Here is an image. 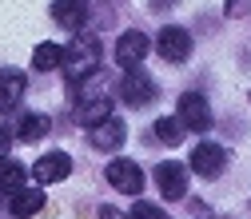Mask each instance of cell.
I'll return each instance as SVG.
<instances>
[{
    "label": "cell",
    "mask_w": 251,
    "mask_h": 219,
    "mask_svg": "<svg viewBox=\"0 0 251 219\" xmlns=\"http://www.w3.org/2000/svg\"><path fill=\"white\" fill-rule=\"evenodd\" d=\"M64 72H68V88L72 84H84L88 76H96V68H100V40L92 36V32H76L72 36V44L64 48Z\"/></svg>",
    "instance_id": "obj_1"
},
{
    "label": "cell",
    "mask_w": 251,
    "mask_h": 219,
    "mask_svg": "<svg viewBox=\"0 0 251 219\" xmlns=\"http://www.w3.org/2000/svg\"><path fill=\"white\" fill-rule=\"evenodd\" d=\"M176 120L183 123V132H207L211 128V108H207V100L200 96V92H183Z\"/></svg>",
    "instance_id": "obj_2"
},
{
    "label": "cell",
    "mask_w": 251,
    "mask_h": 219,
    "mask_svg": "<svg viewBox=\"0 0 251 219\" xmlns=\"http://www.w3.org/2000/svg\"><path fill=\"white\" fill-rule=\"evenodd\" d=\"M155 52H160L168 64H183V60L192 56V32H187V28H176V24L160 28V36H155Z\"/></svg>",
    "instance_id": "obj_3"
},
{
    "label": "cell",
    "mask_w": 251,
    "mask_h": 219,
    "mask_svg": "<svg viewBox=\"0 0 251 219\" xmlns=\"http://www.w3.org/2000/svg\"><path fill=\"white\" fill-rule=\"evenodd\" d=\"M120 92H124V100H128L132 108H148V104L155 100V80H151L144 68H128V72H124Z\"/></svg>",
    "instance_id": "obj_4"
},
{
    "label": "cell",
    "mask_w": 251,
    "mask_h": 219,
    "mask_svg": "<svg viewBox=\"0 0 251 219\" xmlns=\"http://www.w3.org/2000/svg\"><path fill=\"white\" fill-rule=\"evenodd\" d=\"M187 160H192V171H196V175L215 179L219 171H224V164H227V151L219 147V144H196Z\"/></svg>",
    "instance_id": "obj_5"
},
{
    "label": "cell",
    "mask_w": 251,
    "mask_h": 219,
    "mask_svg": "<svg viewBox=\"0 0 251 219\" xmlns=\"http://www.w3.org/2000/svg\"><path fill=\"white\" fill-rule=\"evenodd\" d=\"M108 183L116 187V192L136 195L140 187H144V171H140L136 160H112V164H108Z\"/></svg>",
    "instance_id": "obj_6"
},
{
    "label": "cell",
    "mask_w": 251,
    "mask_h": 219,
    "mask_svg": "<svg viewBox=\"0 0 251 219\" xmlns=\"http://www.w3.org/2000/svg\"><path fill=\"white\" fill-rule=\"evenodd\" d=\"M148 48H151V40H148L144 32H136V28H132V32H124L120 44H116V60L124 64V72H128V68H140L144 56H148Z\"/></svg>",
    "instance_id": "obj_7"
},
{
    "label": "cell",
    "mask_w": 251,
    "mask_h": 219,
    "mask_svg": "<svg viewBox=\"0 0 251 219\" xmlns=\"http://www.w3.org/2000/svg\"><path fill=\"white\" fill-rule=\"evenodd\" d=\"M155 183H160L164 199H183V192H187V171H183L176 160H164L160 168H155Z\"/></svg>",
    "instance_id": "obj_8"
},
{
    "label": "cell",
    "mask_w": 251,
    "mask_h": 219,
    "mask_svg": "<svg viewBox=\"0 0 251 219\" xmlns=\"http://www.w3.org/2000/svg\"><path fill=\"white\" fill-rule=\"evenodd\" d=\"M68 171H72V160H68L64 151H48V155H40L36 168H32V175H36L40 187H44V183H60Z\"/></svg>",
    "instance_id": "obj_9"
},
{
    "label": "cell",
    "mask_w": 251,
    "mask_h": 219,
    "mask_svg": "<svg viewBox=\"0 0 251 219\" xmlns=\"http://www.w3.org/2000/svg\"><path fill=\"white\" fill-rule=\"evenodd\" d=\"M52 20L80 32L84 20H88V0H52Z\"/></svg>",
    "instance_id": "obj_10"
},
{
    "label": "cell",
    "mask_w": 251,
    "mask_h": 219,
    "mask_svg": "<svg viewBox=\"0 0 251 219\" xmlns=\"http://www.w3.org/2000/svg\"><path fill=\"white\" fill-rule=\"evenodd\" d=\"M88 140H92V147H100V151H116L124 140H128V128H124L120 120H112V116H108L104 123H96V128H92V136H88Z\"/></svg>",
    "instance_id": "obj_11"
},
{
    "label": "cell",
    "mask_w": 251,
    "mask_h": 219,
    "mask_svg": "<svg viewBox=\"0 0 251 219\" xmlns=\"http://www.w3.org/2000/svg\"><path fill=\"white\" fill-rule=\"evenodd\" d=\"M48 128H52V120H48L44 112H28V116H20V123H16V140L36 144V140L48 136Z\"/></svg>",
    "instance_id": "obj_12"
},
{
    "label": "cell",
    "mask_w": 251,
    "mask_h": 219,
    "mask_svg": "<svg viewBox=\"0 0 251 219\" xmlns=\"http://www.w3.org/2000/svg\"><path fill=\"white\" fill-rule=\"evenodd\" d=\"M20 96H24V72L4 68V72H0V112L16 108V104H20Z\"/></svg>",
    "instance_id": "obj_13"
},
{
    "label": "cell",
    "mask_w": 251,
    "mask_h": 219,
    "mask_svg": "<svg viewBox=\"0 0 251 219\" xmlns=\"http://www.w3.org/2000/svg\"><path fill=\"white\" fill-rule=\"evenodd\" d=\"M8 207H12L16 219H28V215H36L44 207V192H28V187H20V192L8 195Z\"/></svg>",
    "instance_id": "obj_14"
},
{
    "label": "cell",
    "mask_w": 251,
    "mask_h": 219,
    "mask_svg": "<svg viewBox=\"0 0 251 219\" xmlns=\"http://www.w3.org/2000/svg\"><path fill=\"white\" fill-rule=\"evenodd\" d=\"M108 116H112V100L108 96H88L80 104V123L84 128H96V123H104Z\"/></svg>",
    "instance_id": "obj_15"
},
{
    "label": "cell",
    "mask_w": 251,
    "mask_h": 219,
    "mask_svg": "<svg viewBox=\"0 0 251 219\" xmlns=\"http://www.w3.org/2000/svg\"><path fill=\"white\" fill-rule=\"evenodd\" d=\"M24 179H28V171H24L16 160H0V192H4V195L20 192V187H24Z\"/></svg>",
    "instance_id": "obj_16"
},
{
    "label": "cell",
    "mask_w": 251,
    "mask_h": 219,
    "mask_svg": "<svg viewBox=\"0 0 251 219\" xmlns=\"http://www.w3.org/2000/svg\"><path fill=\"white\" fill-rule=\"evenodd\" d=\"M60 60H64V48L52 44V40H44V44L32 52V68H36V72H52V68H60Z\"/></svg>",
    "instance_id": "obj_17"
},
{
    "label": "cell",
    "mask_w": 251,
    "mask_h": 219,
    "mask_svg": "<svg viewBox=\"0 0 251 219\" xmlns=\"http://www.w3.org/2000/svg\"><path fill=\"white\" fill-rule=\"evenodd\" d=\"M155 140L168 144V147H176V144L183 140V123H179L176 116H160V120H155Z\"/></svg>",
    "instance_id": "obj_18"
},
{
    "label": "cell",
    "mask_w": 251,
    "mask_h": 219,
    "mask_svg": "<svg viewBox=\"0 0 251 219\" xmlns=\"http://www.w3.org/2000/svg\"><path fill=\"white\" fill-rule=\"evenodd\" d=\"M128 219H164V211L155 203H148V199H136V207L128 211Z\"/></svg>",
    "instance_id": "obj_19"
},
{
    "label": "cell",
    "mask_w": 251,
    "mask_h": 219,
    "mask_svg": "<svg viewBox=\"0 0 251 219\" xmlns=\"http://www.w3.org/2000/svg\"><path fill=\"white\" fill-rule=\"evenodd\" d=\"M8 147H12V136L8 128H0V160H8Z\"/></svg>",
    "instance_id": "obj_20"
},
{
    "label": "cell",
    "mask_w": 251,
    "mask_h": 219,
    "mask_svg": "<svg viewBox=\"0 0 251 219\" xmlns=\"http://www.w3.org/2000/svg\"><path fill=\"white\" fill-rule=\"evenodd\" d=\"M100 219H128V215L116 211V207H100Z\"/></svg>",
    "instance_id": "obj_21"
},
{
    "label": "cell",
    "mask_w": 251,
    "mask_h": 219,
    "mask_svg": "<svg viewBox=\"0 0 251 219\" xmlns=\"http://www.w3.org/2000/svg\"><path fill=\"white\" fill-rule=\"evenodd\" d=\"M243 12V4H239V0H227V16H239Z\"/></svg>",
    "instance_id": "obj_22"
}]
</instances>
